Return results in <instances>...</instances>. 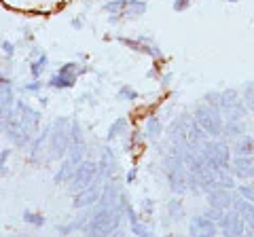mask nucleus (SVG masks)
Segmentation results:
<instances>
[{
  "label": "nucleus",
  "instance_id": "1",
  "mask_svg": "<svg viewBox=\"0 0 254 237\" xmlns=\"http://www.w3.org/2000/svg\"><path fill=\"white\" fill-rule=\"evenodd\" d=\"M199 151L203 155L205 163L210 170H231V161H233V151L229 148L225 142H216V140H205L199 146Z\"/></svg>",
  "mask_w": 254,
  "mask_h": 237
},
{
  "label": "nucleus",
  "instance_id": "2",
  "mask_svg": "<svg viewBox=\"0 0 254 237\" xmlns=\"http://www.w3.org/2000/svg\"><path fill=\"white\" fill-rule=\"evenodd\" d=\"M119 225H121V210L102 205L93 216H89L87 233H91V235H110V233L117 231Z\"/></svg>",
  "mask_w": 254,
  "mask_h": 237
},
{
  "label": "nucleus",
  "instance_id": "3",
  "mask_svg": "<svg viewBox=\"0 0 254 237\" xmlns=\"http://www.w3.org/2000/svg\"><path fill=\"white\" fill-rule=\"evenodd\" d=\"M195 121L201 125V127L205 129V133H208L210 138H218L222 136V127H225V118H222V113L218 108H212L210 104H199L195 108Z\"/></svg>",
  "mask_w": 254,
  "mask_h": 237
},
{
  "label": "nucleus",
  "instance_id": "4",
  "mask_svg": "<svg viewBox=\"0 0 254 237\" xmlns=\"http://www.w3.org/2000/svg\"><path fill=\"white\" fill-rule=\"evenodd\" d=\"M70 125L72 121L68 118H58L49 136V151L53 159H64L70 148Z\"/></svg>",
  "mask_w": 254,
  "mask_h": 237
},
{
  "label": "nucleus",
  "instance_id": "5",
  "mask_svg": "<svg viewBox=\"0 0 254 237\" xmlns=\"http://www.w3.org/2000/svg\"><path fill=\"white\" fill-rule=\"evenodd\" d=\"M246 102L244 96L237 93V89H225L220 91V113L227 118H235V121H244L246 117Z\"/></svg>",
  "mask_w": 254,
  "mask_h": 237
},
{
  "label": "nucleus",
  "instance_id": "6",
  "mask_svg": "<svg viewBox=\"0 0 254 237\" xmlns=\"http://www.w3.org/2000/svg\"><path fill=\"white\" fill-rule=\"evenodd\" d=\"M100 176V165L93 161H81L74 170V176L70 180V188L72 191H81V188L89 186L95 182V178Z\"/></svg>",
  "mask_w": 254,
  "mask_h": 237
},
{
  "label": "nucleus",
  "instance_id": "7",
  "mask_svg": "<svg viewBox=\"0 0 254 237\" xmlns=\"http://www.w3.org/2000/svg\"><path fill=\"white\" fill-rule=\"evenodd\" d=\"M218 231L222 235H233V237L244 235L246 233V220L237 210L229 208V210H225V214H222V218L218 220Z\"/></svg>",
  "mask_w": 254,
  "mask_h": 237
},
{
  "label": "nucleus",
  "instance_id": "8",
  "mask_svg": "<svg viewBox=\"0 0 254 237\" xmlns=\"http://www.w3.org/2000/svg\"><path fill=\"white\" fill-rule=\"evenodd\" d=\"M83 72V68H78V64H64L60 68V72H55L49 81V87L53 89H68L76 83V76Z\"/></svg>",
  "mask_w": 254,
  "mask_h": 237
},
{
  "label": "nucleus",
  "instance_id": "9",
  "mask_svg": "<svg viewBox=\"0 0 254 237\" xmlns=\"http://www.w3.org/2000/svg\"><path fill=\"white\" fill-rule=\"evenodd\" d=\"M165 178L170 182V188L174 193H187L189 191V170L187 165H172V168H163Z\"/></svg>",
  "mask_w": 254,
  "mask_h": 237
},
{
  "label": "nucleus",
  "instance_id": "10",
  "mask_svg": "<svg viewBox=\"0 0 254 237\" xmlns=\"http://www.w3.org/2000/svg\"><path fill=\"white\" fill-rule=\"evenodd\" d=\"M189 233L195 237H212L218 233V223L208 218L205 214L195 216V218H190V223H189Z\"/></svg>",
  "mask_w": 254,
  "mask_h": 237
},
{
  "label": "nucleus",
  "instance_id": "11",
  "mask_svg": "<svg viewBox=\"0 0 254 237\" xmlns=\"http://www.w3.org/2000/svg\"><path fill=\"white\" fill-rule=\"evenodd\" d=\"M102 188L100 184H89V186H85V188H81L76 195H74V201H72V205L74 208H87V205H93V203H98L100 201V197H102Z\"/></svg>",
  "mask_w": 254,
  "mask_h": 237
},
{
  "label": "nucleus",
  "instance_id": "12",
  "mask_svg": "<svg viewBox=\"0 0 254 237\" xmlns=\"http://www.w3.org/2000/svg\"><path fill=\"white\" fill-rule=\"evenodd\" d=\"M231 170L237 178L254 180V155H237L231 161Z\"/></svg>",
  "mask_w": 254,
  "mask_h": 237
},
{
  "label": "nucleus",
  "instance_id": "13",
  "mask_svg": "<svg viewBox=\"0 0 254 237\" xmlns=\"http://www.w3.org/2000/svg\"><path fill=\"white\" fill-rule=\"evenodd\" d=\"M208 205L220 210H229L233 208V191L231 188H214L208 193Z\"/></svg>",
  "mask_w": 254,
  "mask_h": 237
},
{
  "label": "nucleus",
  "instance_id": "14",
  "mask_svg": "<svg viewBox=\"0 0 254 237\" xmlns=\"http://www.w3.org/2000/svg\"><path fill=\"white\" fill-rule=\"evenodd\" d=\"M98 165H100V174H102V176H106V178L115 176V174H117V168H119L117 157H115L113 151H104V155H102V161H100Z\"/></svg>",
  "mask_w": 254,
  "mask_h": 237
},
{
  "label": "nucleus",
  "instance_id": "15",
  "mask_svg": "<svg viewBox=\"0 0 254 237\" xmlns=\"http://www.w3.org/2000/svg\"><path fill=\"white\" fill-rule=\"evenodd\" d=\"M246 133V125L244 121H235V118H227L225 127H222V136H227L229 140H237Z\"/></svg>",
  "mask_w": 254,
  "mask_h": 237
},
{
  "label": "nucleus",
  "instance_id": "16",
  "mask_svg": "<svg viewBox=\"0 0 254 237\" xmlns=\"http://www.w3.org/2000/svg\"><path fill=\"white\" fill-rule=\"evenodd\" d=\"M233 155H254V136H248V133H244L242 138L235 140L233 144Z\"/></svg>",
  "mask_w": 254,
  "mask_h": 237
},
{
  "label": "nucleus",
  "instance_id": "17",
  "mask_svg": "<svg viewBox=\"0 0 254 237\" xmlns=\"http://www.w3.org/2000/svg\"><path fill=\"white\" fill-rule=\"evenodd\" d=\"M119 41L127 47H131V49L140 51V53H148L150 58H159V55H161V51H159L157 47H148L144 41H131V38H119Z\"/></svg>",
  "mask_w": 254,
  "mask_h": 237
},
{
  "label": "nucleus",
  "instance_id": "18",
  "mask_svg": "<svg viewBox=\"0 0 254 237\" xmlns=\"http://www.w3.org/2000/svg\"><path fill=\"white\" fill-rule=\"evenodd\" d=\"M74 163L70 161V159H66L62 163V168H60V172L55 174V184H64V182H68V180H72V176H74Z\"/></svg>",
  "mask_w": 254,
  "mask_h": 237
},
{
  "label": "nucleus",
  "instance_id": "19",
  "mask_svg": "<svg viewBox=\"0 0 254 237\" xmlns=\"http://www.w3.org/2000/svg\"><path fill=\"white\" fill-rule=\"evenodd\" d=\"M144 11H146L144 0H127L123 17H138V15H144Z\"/></svg>",
  "mask_w": 254,
  "mask_h": 237
},
{
  "label": "nucleus",
  "instance_id": "20",
  "mask_svg": "<svg viewBox=\"0 0 254 237\" xmlns=\"http://www.w3.org/2000/svg\"><path fill=\"white\" fill-rule=\"evenodd\" d=\"M85 142H70V148H68V159L72 161L74 165H78L83 161V155H85Z\"/></svg>",
  "mask_w": 254,
  "mask_h": 237
},
{
  "label": "nucleus",
  "instance_id": "21",
  "mask_svg": "<svg viewBox=\"0 0 254 237\" xmlns=\"http://www.w3.org/2000/svg\"><path fill=\"white\" fill-rule=\"evenodd\" d=\"M144 129H146L148 138H157V136H161L163 125H161V121H159L157 117H148V121L144 123Z\"/></svg>",
  "mask_w": 254,
  "mask_h": 237
},
{
  "label": "nucleus",
  "instance_id": "22",
  "mask_svg": "<svg viewBox=\"0 0 254 237\" xmlns=\"http://www.w3.org/2000/svg\"><path fill=\"white\" fill-rule=\"evenodd\" d=\"M125 131H127V118L121 117V118H117V121L110 125V129H108V140L121 136V133H125Z\"/></svg>",
  "mask_w": 254,
  "mask_h": 237
},
{
  "label": "nucleus",
  "instance_id": "23",
  "mask_svg": "<svg viewBox=\"0 0 254 237\" xmlns=\"http://www.w3.org/2000/svg\"><path fill=\"white\" fill-rule=\"evenodd\" d=\"M168 214H170L172 220H180L182 216H185V208H182V201L170 199V201H168Z\"/></svg>",
  "mask_w": 254,
  "mask_h": 237
},
{
  "label": "nucleus",
  "instance_id": "24",
  "mask_svg": "<svg viewBox=\"0 0 254 237\" xmlns=\"http://www.w3.org/2000/svg\"><path fill=\"white\" fill-rule=\"evenodd\" d=\"M125 4H127V0H110V2L104 4V11H108L110 15H115V17H119V15L123 17Z\"/></svg>",
  "mask_w": 254,
  "mask_h": 237
},
{
  "label": "nucleus",
  "instance_id": "25",
  "mask_svg": "<svg viewBox=\"0 0 254 237\" xmlns=\"http://www.w3.org/2000/svg\"><path fill=\"white\" fill-rule=\"evenodd\" d=\"M244 102H246V108L254 115V81L244 87Z\"/></svg>",
  "mask_w": 254,
  "mask_h": 237
},
{
  "label": "nucleus",
  "instance_id": "26",
  "mask_svg": "<svg viewBox=\"0 0 254 237\" xmlns=\"http://www.w3.org/2000/svg\"><path fill=\"white\" fill-rule=\"evenodd\" d=\"M23 220L30 223V225H34V227H43L45 225V216L38 214V212H30V210L23 212Z\"/></svg>",
  "mask_w": 254,
  "mask_h": 237
},
{
  "label": "nucleus",
  "instance_id": "27",
  "mask_svg": "<svg viewBox=\"0 0 254 237\" xmlns=\"http://www.w3.org/2000/svg\"><path fill=\"white\" fill-rule=\"evenodd\" d=\"M117 98L119 100H127V102H133V100H138V91L131 89V87H127V85H123L121 89L117 91Z\"/></svg>",
  "mask_w": 254,
  "mask_h": 237
},
{
  "label": "nucleus",
  "instance_id": "28",
  "mask_svg": "<svg viewBox=\"0 0 254 237\" xmlns=\"http://www.w3.org/2000/svg\"><path fill=\"white\" fill-rule=\"evenodd\" d=\"M203 102H205V104H210L212 108L220 110V91H208L203 96Z\"/></svg>",
  "mask_w": 254,
  "mask_h": 237
},
{
  "label": "nucleus",
  "instance_id": "29",
  "mask_svg": "<svg viewBox=\"0 0 254 237\" xmlns=\"http://www.w3.org/2000/svg\"><path fill=\"white\" fill-rule=\"evenodd\" d=\"M237 193H240L242 197H246L248 201L254 203V188L250 184V180H248V184H237Z\"/></svg>",
  "mask_w": 254,
  "mask_h": 237
},
{
  "label": "nucleus",
  "instance_id": "30",
  "mask_svg": "<svg viewBox=\"0 0 254 237\" xmlns=\"http://www.w3.org/2000/svg\"><path fill=\"white\" fill-rule=\"evenodd\" d=\"M222 214H225V210H220V208H214V205H208V210H205V216L212 218V220H218L222 218Z\"/></svg>",
  "mask_w": 254,
  "mask_h": 237
},
{
  "label": "nucleus",
  "instance_id": "31",
  "mask_svg": "<svg viewBox=\"0 0 254 237\" xmlns=\"http://www.w3.org/2000/svg\"><path fill=\"white\" fill-rule=\"evenodd\" d=\"M45 64H47V55H41V58H38V61H34V64H32V76H38V74H41V70L45 68Z\"/></svg>",
  "mask_w": 254,
  "mask_h": 237
},
{
  "label": "nucleus",
  "instance_id": "32",
  "mask_svg": "<svg viewBox=\"0 0 254 237\" xmlns=\"http://www.w3.org/2000/svg\"><path fill=\"white\" fill-rule=\"evenodd\" d=\"M189 4H190V0H176L174 2V11H185L189 9Z\"/></svg>",
  "mask_w": 254,
  "mask_h": 237
},
{
  "label": "nucleus",
  "instance_id": "33",
  "mask_svg": "<svg viewBox=\"0 0 254 237\" xmlns=\"http://www.w3.org/2000/svg\"><path fill=\"white\" fill-rule=\"evenodd\" d=\"M11 155L9 148H4V151H0V172L4 174V163H6V157Z\"/></svg>",
  "mask_w": 254,
  "mask_h": 237
},
{
  "label": "nucleus",
  "instance_id": "34",
  "mask_svg": "<svg viewBox=\"0 0 254 237\" xmlns=\"http://www.w3.org/2000/svg\"><path fill=\"white\" fill-rule=\"evenodd\" d=\"M2 47H4V53L13 55V45H11V43H2Z\"/></svg>",
  "mask_w": 254,
  "mask_h": 237
},
{
  "label": "nucleus",
  "instance_id": "35",
  "mask_svg": "<svg viewBox=\"0 0 254 237\" xmlns=\"http://www.w3.org/2000/svg\"><path fill=\"white\" fill-rule=\"evenodd\" d=\"M133 178H136V170H131V172H129V176H127V182H131Z\"/></svg>",
  "mask_w": 254,
  "mask_h": 237
},
{
  "label": "nucleus",
  "instance_id": "36",
  "mask_svg": "<svg viewBox=\"0 0 254 237\" xmlns=\"http://www.w3.org/2000/svg\"><path fill=\"white\" fill-rule=\"evenodd\" d=\"M38 87H41V85H38V83H34V85H28V89H30V91H36Z\"/></svg>",
  "mask_w": 254,
  "mask_h": 237
},
{
  "label": "nucleus",
  "instance_id": "37",
  "mask_svg": "<svg viewBox=\"0 0 254 237\" xmlns=\"http://www.w3.org/2000/svg\"><path fill=\"white\" fill-rule=\"evenodd\" d=\"M250 184H252V188H254V180H250Z\"/></svg>",
  "mask_w": 254,
  "mask_h": 237
},
{
  "label": "nucleus",
  "instance_id": "38",
  "mask_svg": "<svg viewBox=\"0 0 254 237\" xmlns=\"http://www.w3.org/2000/svg\"><path fill=\"white\" fill-rule=\"evenodd\" d=\"M231 2H237V0H231Z\"/></svg>",
  "mask_w": 254,
  "mask_h": 237
}]
</instances>
